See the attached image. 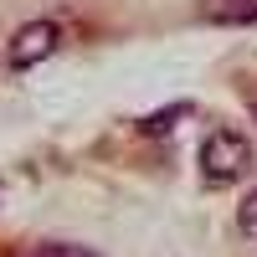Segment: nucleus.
Returning a JSON list of instances; mask_svg holds the SVG:
<instances>
[{"label":"nucleus","mask_w":257,"mask_h":257,"mask_svg":"<svg viewBox=\"0 0 257 257\" xmlns=\"http://www.w3.org/2000/svg\"><path fill=\"white\" fill-rule=\"evenodd\" d=\"M252 170V139L242 128H211L201 144V175L211 185H231Z\"/></svg>","instance_id":"nucleus-1"},{"label":"nucleus","mask_w":257,"mask_h":257,"mask_svg":"<svg viewBox=\"0 0 257 257\" xmlns=\"http://www.w3.org/2000/svg\"><path fill=\"white\" fill-rule=\"evenodd\" d=\"M57 47H62V26H57L52 16L21 21V31L11 36V47H6V67L11 72H31L36 62H47Z\"/></svg>","instance_id":"nucleus-2"},{"label":"nucleus","mask_w":257,"mask_h":257,"mask_svg":"<svg viewBox=\"0 0 257 257\" xmlns=\"http://www.w3.org/2000/svg\"><path fill=\"white\" fill-rule=\"evenodd\" d=\"M196 16L206 26H252L257 21V0H201Z\"/></svg>","instance_id":"nucleus-3"},{"label":"nucleus","mask_w":257,"mask_h":257,"mask_svg":"<svg viewBox=\"0 0 257 257\" xmlns=\"http://www.w3.org/2000/svg\"><path fill=\"white\" fill-rule=\"evenodd\" d=\"M237 231H242L247 242H257V190H247L242 206H237Z\"/></svg>","instance_id":"nucleus-4"},{"label":"nucleus","mask_w":257,"mask_h":257,"mask_svg":"<svg viewBox=\"0 0 257 257\" xmlns=\"http://www.w3.org/2000/svg\"><path fill=\"white\" fill-rule=\"evenodd\" d=\"M185 113H190V103H170L165 113H155V118H144V134H165V128L175 123V118H185Z\"/></svg>","instance_id":"nucleus-5"},{"label":"nucleus","mask_w":257,"mask_h":257,"mask_svg":"<svg viewBox=\"0 0 257 257\" xmlns=\"http://www.w3.org/2000/svg\"><path fill=\"white\" fill-rule=\"evenodd\" d=\"M36 257H93V252L72 247V242H47V247H36Z\"/></svg>","instance_id":"nucleus-6"}]
</instances>
